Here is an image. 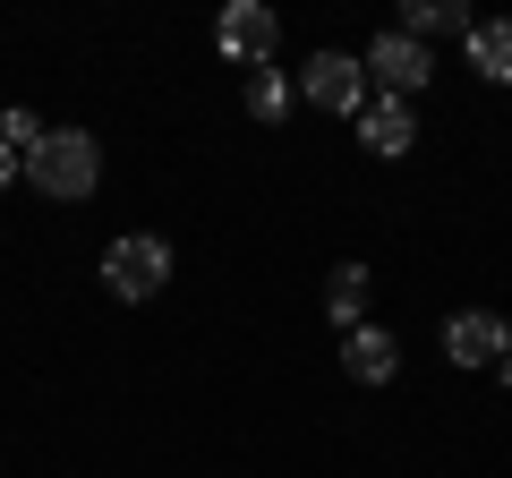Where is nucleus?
<instances>
[{
	"mask_svg": "<svg viewBox=\"0 0 512 478\" xmlns=\"http://www.w3.org/2000/svg\"><path fill=\"white\" fill-rule=\"evenodd\" d=\"M26 180H35L52 205H77V197H94V180H103V146H94L86 129H43V146L26 154Z\"/></svg>",
	"mask_w": 512,
	"mask_h": 478,
	"instance_id": "obj_1",
	"label": "nucleus"
},
{
	"mask_svg": "<svg viewBox=\"0 0 512 478\" xmlns=\"http://www.w3.org/2000/svg\"><path fill=\"white\" fill-rule=\"evenodd\" d=\"M163 282H171V248L154 231H128V239L103 248V291L111 299H154Z\"/></svg>",
	"mask_w": 512,
	"mask_h": 478,
	"instance_id": "obj_2",
	"label": "nucleus"
},
{
	"mask_svg": "<svg viewBox=\"0 0 512 478\" xmlns=\"http://www.w3.org/2000/svg\"><path fill=\"white\" fill-rule=\"evenodd\" d=\"M359 69H367V86H384L393 103H410V94L436 77V60H427V43H410V35H393V26H384V35L359 52Z\"/></svg>",
	"mask_w": 512,
	"mask_h": 478,
	"instance_id": "obj_3",
	"label": "nucleus"
},
{
	"mask_svg": "<svg viewBox=\"0 0 512 478\" xmlns=\"http://www.w3.org/2000/svg\"><path fill=\"white\" fill-rule=\"evenodd\" d=\"M299 94H308L316 111H367V69L350 52H316L308 69H299Z\"/></svg>",
	"mask_w": 512,
	"mask_h": 478,
	"instance_id": "obj_4",
	"label": "nucleus"
},
{
	"mask_svg": "<svg viewBox=\"0 0 512 478\" xmlns=\"http://www.w3.org/2000/svg\"><path fill=\"white\" fill-rule=\"evenodd\" d=\"M504 350H512V325L487 308H461L453 325H444V359L453 368H504Z\"/></svg>",
	"mask_w": 512,
	"mask_h": 478,
	"instance_id": "obj_5",
	"label": "nucleus"
},
{
	"mask_svg": "<svg viewBox=\"0 0 512 478\" xmlns=\"http://www.w3.org/2000/svg\"><path fill=\"white\" fill-rule=\"evenodd\" d=\"M214 43H222L231 60H248V69H265V60H274V43H282V26H274V9H256V0H231V9L214 18Z\"/></svg>",
	"mask_w": 512,
	"mask_h": 478,
	"instance_id": "obj_6",
	"label": "nucleus"
},
{
	"mask_svg": "<svg viewBox=\"0 0 512 478\" xmlns=\"http://www.w3.org/2000/svg\"><path fill=\"white\" fill-rule=\"evenodd\" d=\"M359 146H367V154H384V163H402V154L419 146V120H410V103L376 94V103L359 111Z\"/></svg>",
	"mask_w": 512,
	"mask_h": 478,
	"instance_id": "obj_7",
	"label": "nucleus"
},
{
	"mask_svg": "<svg viewBox=\"0 0 512 478\" xmlns=\"http://www.w3.org/2000/svg\"><path fill=\"white\" fill-rule=\"evenodd\" d=\"M342 368L359 376V385H393L402 376V342L384 325H350V342H342Z\"/></svg>",
	"mask_w": 512,
	"mask_h": 478,
	"instance_id": "obj_8",
	"label": "nucleus"
},
{
	"mask_svg": "<svg viewBox=\"0 0 512 478\" xmlns=\"http://www.w3.org/2000/svg\"><path fill=\"white\" fill-rule=\"evenodd\" d=\"M470 69L487 77V86H512V18H487V26H470Z\"/></svg>",
	"mask_w": 512,
	"mask_h": 478,
	"instance_id": "obj_9",
	"label": "nucleus"
},
{
	"mask_svg": "<svg viewBox=\"0 0 512 478\" xmlns=\"http://www.w3.org/2000/svg\"><path fill=\"white\" fill-rule=\"evenodd\" d=\"M325 316H333L342 333L367 316V265H333V282H325Z\"/></svg>",
	"mask_w": 512,
	"mask_h": 478,
	"instance_id": "obj_10",
	"label": "nucleus"
},
{
	"mask_svg": "<svg viewBox=\"0 0 512 478\" xmlns=\"http://www.w3.org/2000/svg\"><path fill=\"white\" fill-rule=\"evenodd\" d=\"M453 26L470 35V18H461V0H410V9H402V35H410V43H419V35H453Z\"/></svg>",
	"mask_w": 512,
	"mask_h": 478,
	"instance_id": "obj_11",
	"label": "nucleus"
},
{
	"mask_svg": "<svg viewBox=\"0 0 512 478\" xmlns=\"http://www.w3.org/2000/svg\"><path fill=\"white\" fill-rule=\"evenodd\" d=\"M248 111H256V120H282V111H291V77H282V69H256L248 77Z\"/></svg>",
	"mask_w": 512,
	"mask_h": 478,
	"instance_id": "obj_12",
	"label": "nucleus"
},
{
	"mask_svg": "<svg viewBox=\"0 0 512 478\" xmlns=\"http://www.w3.org/2000/svg\"><path fill=\"white\" fill-rule=\"evenodd\" d=\"M0 146H9V154L26 163V154L43 146V120H35V111H0Z\"/></svg>",
	"mask_w": 512,
	"mask_h": 478,
	"instance_id": "obj_13",
	"label": "nucleus"
},
{
	"mask_svg": "<svg viewBox=\"0 0 512 478\" xmlns=\"http://www.w3.org/2000/svg\"><path fill=\"white\" fill-rule=\"evenodd\" d=\"M18 171H26V163H18V154H9V146H0V188H9V180H18Z\"/></svg>",
	"mask_w": 512,
	"mask_h": 478,
	"instance_id": "obj_14",
	"label": "nucleus"
},
{
	"mask_svg": "<svg viewBox=\"0 0 512 478\" xmlns=\"http://www.w3.org/2000/svg\"><path fill=\"white\" fill-rule=\"evenodd\" d=\"M504 385H512V350H504Z\"/></svg>",
	"mask_w": 512,
	"mask_h": 478,
	"instance_id": "obj_15",
	"label": "nucleus"
}]
</instances>
